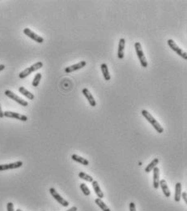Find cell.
I'll use <instances>...</instances> for the list:
<instances>
[{
	"label": "cell",
	"instance_id": "cell-1",
	"mask_svg": "<svg viewBox=\"0 0 187 211\" xmlns=\"http://www.w3.org/2000/svg\"><path fill=\"white\" fill-rule=\"evenodd\" d=\"M141 113H142V115L143 116V117H144L145 119L152 124V127L156 129V131L157 132V133H162L164 132V128L161 127V125L159 123V122L156 121V119H155V118L153 117L148 111H146V110H143Z\"/></svg>",
	"mask_w": 187,
	"mask_h": 211
},
{
	"label": "cell",
	"instance_id": "cell-2",
	"mask_svg": "<svg viewBox=\"0 0 187 211\" xmlns=\"http://www.w3.org/2000/svg\"><path fill=\"white\" fill-rule=\"evenodd\" d=\"M42 67H43L42 62H37V63H34V64H33L31 67H29V68H25L23 71H22L21 73L19 74V77H20V79H24L25 77H27L28 76H29L31 73H34V72H36V71L37 70H39V69L41 68Z\"/></svg>",
	"mask_w": 187,
	"mask_h": 211
},
{
	"label": "cell",
	"instance_id": "cell-3",
	"mask_svg": "<svg viewBox=\"0 0 187 211\" xmlns=\"http://www.w3.org/2000/svg\"><path fill=\"white\" fill-rule=\"evenodd\" d=\"M135 51H136L137 56H138V59L140 62V64L143 68H147L148 67V62H147L146 57L144 55V53L143 51L142 46L139 42H135Z\"/></svg>",
	"mask_w": 187,
	"mask_h": 211
},
{
	"label": "cell",
	"instance_id": "cell-4",
	"mask_svg": "<svg viewBox=\"0 0 187 211\" xmlns=\"http://www.w3.org/2000/svg\"><path fill=\"white\" fill-rule=\"evenodd\" d=\"M168 45H169V46L171 48L173 51H174V52H176L178 55H180L181 57H182L185 60H186L187 59V54L185 51H184L183 50H181V48H180L176 44L175 41H174L173 39H169L168 40Z\"/></svg>",
	"mask_w": 187,
	"mask_h": 211
},
{
	"label": "cell",
	"instance_id": "cell-5",
	"mask_svg": "<svg viewBox=\"0 0 187 211\" xmlns=\"http://www.w3.org/2000/svg\"><path fill=\"white\" fill-rule=\"evenodd\" d=\"M4 94L6 96H8V98H10L11 99L14 100L15 102H16L17 103H19L20 105L23 106H29V102H27V101H24L23 99H22V98H20L19 96L16 95V94H14L12 91H11V90H6L5 92H4Z\"/></svg>",
	"mask_w": 187,
	"mask_h": 211
},
{
	"label": "cell",
	"instance_id": "cell-6",
	"mask_svg": "<svg viewBox=\"0 0 187 211\" xmlns=\"http://www.w3.org/2000/svg\"><path fill=\"white\" fill-rule=\"evenodd\" d=\"M49 192H50V194L52 195L53 197L55 198L60 205H62V206H64V207H67V206H68L69 205L68 201H66L64 198H62V196H60V194L58 193V192L55 190V188H51L50 189H49Z\"/></svg>",
	"mask_w": 187,
	"mask_h": 211
},
{
	"label": "cell",
	"instance_id": "cell-7",
	"mask_svg": "<svg viewBox=\"0 0 187 211\" xmlns=\"http://www.w3.org/2000/svg\"><path fill=\"white\" fill-rule=\"evenodd\" d=\"M23 33L25 34L26 36H28L29 37H30L31 39H33V41H35L37 43H43L44 42V38L41 36L37 35V33H35L34 32L32 31L29 28H25L23 30Z\"/></svg>",
	"mask_w": 187,
	"mask_h": 211
},
{
	"label": "cell",
	"instance_id": "cell-8",
	"mask_svg": "<svg viewBox=\"0 0 187 211\" xmlns=\"http://www.w3.org/2000/svg\"><path fill=\"white\" fill-rule=\"evenodd\" d=\"M3 116L7 118H12V119H16L20 121L26 122L28 120V117L24 115H21V114L16 113V112L12 111H5L3 112Z\"/></svg>",
	"mask_w": 187,
	"mask_h": 211
},
{
	"label": "cell",
	"instance_id": "cell-9",
	"mask_svg": "<svg viewBox=\"0 0 187 211\" xmlns=\"http://www.w3.org/2000/svg\"><path fill=\"white\" fill-rule=\"evenodd\" d=\"M23 166V162L21 161H17L16 162H12L10 164H3L0 165V171H3V170H12V169L20 168Z\"/></svg>",
	"mask_w": 187,
	"mask_h": 211
},
{
	"label": "cell",
	"instance_id": "cell-10",
	"mask_svg": "<svg viewBox=\"0 0 187 211\" xmlns=\"http://www.w3.org/2000/svg\"><path fill=\"white\" fill-rule=\"evenodd\" d=\"M86 64H87V62H86V61H81V62H80V63H76V64L71 65V66H69V67H66V68H65V73H73V72H75V71L80 70V69L84 68V67L86 66Z\"/></svg>",
	"mask_w": 187,
	"mask_h": 211
},
{
	"label": "cell",
	"instance_id": "cell-11",
	"mask_svg": "<svg viewBox=\"0 0 187 211\" xmlns=\"http://www.w3.org/2000/svg\"><path fill=\"white\" fill-rule=\"evenodd\" d=\"M82 93H83V94L85 96V98L88 99L90 106H92V107H95L96 106V102L95 99H94V97L92 96V94L90 93L89 90H88L87 88H84V89H83Z\"/></svg>",
	"mask_w": 187,
	"mask_h": 211
},
{
	"label": "cell",
	"instance_id": "cell-12",
	"mask_svg": "<svg viewBox=\"0 0 187 211\" xmlns=\"http://www.w3.org/2000/svg\"><path fill=\"white\" fill-rule=\"evenodd\" d=\"M159 184H160V169L156 166L153 169V187L155 189L159 188Z\"/></svg>",
	"mask_w": 187,
	"mask_h": 211
},
{
	"label": "cell",
	"instance_id": "cell-13",
	"mask_svg": "<svg viewBox=\"0 0 187 211\" xmlns=\"http://www.w3.org/2000/svg\"><path fill=\"white\" fill-rule=\"evenodd\" d=\"M126 45V40L124 38H121L118 42V51H117V57L118 59H122L124 58V49Z\"/></svg>",
	"mask_w": 187,
	"mask_h": 211
},
{
	"label": "cell",
	"instance_id": "cell-14",
	"mask_svg": "<svg viewBox=\"0 0 187 211\" xmlns=\"http://www.w3.org/2000/svg\"><path fill=\"white\" fill-rule=\"evenodd\" d=\"M159 185L161 187V189H162V191H163V192H164V195L166 197H169L171 193H170L169 188V187H168L167 183H166L165 180H160V184H159Z\"/></svg>",
	"mask_w": 187,
	"mask_h": 211
},
{
	"label": "cell",
	"instance_id": "cell-15",
	"mask_svg": "<svg viewBox=\"0 0 187 211\" xmlns=\"http://www.w3.org/2000/svg\"><path fill=\"white\" fill-rule=\"evenodd\" d=\"M92 187H93L94 191H95L96 194V196L98 197V198H100V199L103 198L104 197V193L102 192L101 188H100L99 184H98L97 181H96V180H93V181H92Z\"/></svg>",
	"mask_w": 187,
	"mask_h": 211
},
{
	"label": "cell",
	"instance_id": "cell-16",
	"mask_svg": "<svg viewBox=\"0 0 187 211\" xmlns=\"http://www.w3.org/2000/svg\"><path fill=\"white\" fill-rule=\"evenodd\" d=\"M101 69L102 74H103L104 78H105V80H110L111 79V76H110V74H109V68H108V66L106 63H102L101 66Z\"/></svg>",
	"mask_w": 187,
	"mask_h": 211
},
{
	"label": "cell",
	"instance_id": "cell-17",
	"mask_svg": "<svg viewBox=\"0 0 187 211\" xmlns=\"http://www.w3.org/2000/svg\"><path fill=\"white\" fill-rule=\"evenodd\" d=\"M71 158H72V160L75 161V162H79V163H81L84 166H88L89 165V162L88 161V159H85V158L79 156L77 154H72Z\"/></svg>",
	"mask_w": 187,
	"mask_h": 211
},
{
	"label": "cell",
	"instance_id": "cell-18",
	"mask_svg": "<svg viewBox=\"0 0 187 211\" xmlns=\"http://www.w3.org/2000/svg\"><path fill=\"white\" fill-rule=\"evenodd\" d=\"M19 92H20L21 94H23L24 97L29 98V100H33L34 99V98H35L34 95H33L32 93H30L29 90H27L25 88H24V87H22V86L19 88Z\"/></svg>",
	"mask_w": 187,
	"mask_h": 211
},
{
	"label": "cell",
	"instance_id": "cell-19",
	"mask_svg": "<svg viewBox=\"0 0 187 211\" xmlns=\"http://www.w3.org/2000/svg\"><path fill=\"white\" fill-rule=\"evenodd\" d=\"M181 195V184L177 182L175 186V201L179 202Z\"/></svg>",
	"mask_w": 187,
	"mask_h": 211
},
{
	"label": "cell",
	"instance_id": "cell-20",
	"mask_svg": "<svg viewBox=\"0 0 187 211\" xmlns=\"http://www.w3.org/2000/svg\"><path fill=\"white\" fill-rule=\"evenodd\" d=\"M159 163V159L158 158H154L153 160L152 161V162L149 163V164L148 165V166H146V168H145V171L147 172V173H149V172L152 171L153 169L156 167V166H157V164Z\"/></svg>",
	"mask_w": 187,
	"mask_h": 211
},
{
	"label": "cell",
	"instance_id": "cell-21",
	"mask_svg": "<svg viewBox=\"0 0 187 211\" xmlns=\"http://www.w3.org/2000/svg\"><path fill=\"white\" fill-rule=\"evenodd\" d=\"M95 203L96 204V205H97L103 211H111L110 210V209L107 206V205H105V202H103L102 200L100 199V198H96V199L95 200Z\"/></svg>",
	"mask_w": 187,
	"mask_h": 211
},
{
	"label": "cell",
	"instance_id": "cell-22",
	"mask_svg": "<svg viewBox=\"0 0 187 211\" xmlns=\"http://www.w3.org/2000/svg\"><path fill=\"white\" fill-rule=\"evenodd\" d=\"M79 177H80V179H82V180L90 182V183H92V181H93V178H92V176H88V174H86L84 172H80V173H79Z\"/></svg>",
	"mask_w": 187,
	"mask_h": 211
},
{
	"label": "cell",
	"instance_id": "cell-23",
	"mask_svg": "<svg viewBox=\"0 0 187 211\" xmlns=\"http://www.w3.org/2000/svg\"><path fill=\"white\" fill-rule=\"evenodd\" d=\"M41 73H37L34 76V78H33V87H37V86L39 85V83L41 81Z\"/></svg>",
	"mask_w": 187,
	"mask_h": 211
},
{
	"label": "cell",
	"instance_id": "cell-24",
	"mask_svg": "<svg viewBox=\"0 0 187 211\" xmlns=\"http://www.w3.org/2000/svg\"><path fill=\"white\" fill-rule=\"evenodd\" d=\"M80 188H81V190H82V192L85 196H89L90 193H91L89 188H88V186L86 185L85 184H84V183L80 184Z\"/></svg>",
	"mask_w": 187,
	"mask_h": 211
},
{
	"label": "cell",
	"instance_id": "cell-25",
	"mask_svg": "<svg viewBox=\"0 0 187 211\" xmlns=\"http://www.w3.org/2000/svg\"><path fill=\"white\" fill-rule=\"evenodd\" d=\"M7 209L8 211H14V205L12 202H8L7 205Z\"/></svg>",
	"mask_w": 187,
	"mask_h": 211
},
{
	"label": "cell",
	"instance_id": "cell-26",
	"mask_svg": "<svg viewBox=\"0 0 187 211\" xmlns=\"http://www.w3.org/2000/svg\"><path fill=\"white\" fill-rule=\"evenodd\" d=\"M130 211H136L135 204L134 202H131L130 203Z\"/></svg>",
	"mask_w": 187,
	"mask_h": 211
},
{
	"label": "cell",
	"instance_id": "cell-27",
	"mask_svg": "<svg viewBox=\"0 0 187 211\" xmlns=\"http://www.w3.org/2000/svg\"><path fill=\"white\" fill-rule=\"evenodd\" d=\"M181 197H182V198H183L184 201H185V203H187V198H186V197H187V193H186V192H184L183 193H182V194H181Z\"/></svg>",
	"mask_w": 187,
	"mask_h": 211
},
{
	"label": "cell",
	"instance_id": "cell-28",
	"mask_svg": "<svg viewBox=\"0 0 187 211\" xmlns=\"http://www.w3.org/2000/svg\"><path fill=\"white\" fill-rule=\"evenodd\" d=\"M3 112L2 111V107H1V104H0V118L2 119V118H3Z\"/></svg>",
	"mask_w": 187,
	"mask_h": 211
},
{
	"label": "cell",
	"instance_id": "cell-29",
	"mask_svg": "<svg viewBox=\"0 0 187 211\" xmlns=\"http://www.w3.org/2000/svg\"><path fill=\"white\" fill-rule=\"evenodd\" d=\"M66 211H77V207H75V206H73V207H71L70 209H69L68 210Z\"/></svg>",
	"mask_w": 187,
	"mask_h": 211
},
{
	"label": "cell",
	"instance_id": "cell-30",
	"mask_svg": "<svg viewBox=\"0 0 187 211\" xmlns=\"http://www.w3.org/2000/svg\"><path fill=\"white\" fill-rule=\"evenodd\" d=\"M4 68H5V65H4V64H0V72H1V71L3 70Z\"/></svg>",
	"mask_w": 187,
	"mask_h": 211
},
{
	"label": "cell",
	"instance_id": "cell-31",
	"mask_svg": "<svg viewBox=\"0 0 187 211\" xmlns=\"http://www.w3.org/2000/svg\"><path fill=\"white\" fill-rule=\"evenodd\" d=\"M16 211H22V210H20V209H16Z\"/></svg>",
	"mask_w": 187,
	"mask_h": 211
}]
</instances>
